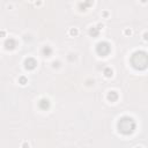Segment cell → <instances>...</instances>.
<instances>
[{"instance_id": "1", "label": "cell", "mask_w": 148, "mask_h": 148, "mask_svg": "<svg viewBox=\"0 0 148 148\" xmlns=\"http://www.w3.org/2000/svg\"><path fill=\"white\" fill-rule=\"evenodd\" d=\"M131 64L137 70H146L148 65V57L145 51H137L131 57Z\"/></svg>"}, {"instance_id": "2", "label": "cell", "mask_w": 148, "mask_h": 148, "mask_svg": "<svg viewBox=\"0 0 148 148\" xmlns=\"http://www.w3.org/2000/svg\"><path fill=\"white\" fill-rule=\"evenodd\" d=\"M135 122L131 118V117H122L119 120H118V131L125 134V135H129V134H132L134 130H135Z\"/></svg>"}, {"instance_id": "3", "label": "cell", "mask_w": 148, "mask_h": 148, "mask_svg": "<svg viewBox=\"0 0 148 148\" xmlns=\"http://www.w3.org/2000/svg\"><path fill=\"white\" fill-rule=\"evenodd\" d=\"M111 51V46L108 42H101L96 45V52L101 57H106Z\"/></svg>"}, {"instance_id": "4", "label": "cell", "mask_w": 148, "mask_h": 148, "mask_svg": "<svg viewBox=\"0 0 148 148\" xmlns=\"http://www.w3.org/2000/svg\"><path fill=\"white\" fill-rule=\"evenodd\" d=\"M4 45H5V49H6V50H10V51H12V50H14V49L18 46V42H16L14 38H7V39L5 41V44H4Z\"/></svg>"}, {"instance_id": "5", "label": "cell", "mask_w": 148, "mask_h": 148, "mask_svg": "<svg viewBox=\"0 0 148 148\" xmlns=\"http://www.w3.org/2000/svg\"><path fill=\"white\" fill-rule=\"evenodd\" d=\"M36 66H37V61L34 58H27L26 61H24V67L27 70L33 71L36 68Z\"/></svg>"}, {"instance_id": "6", "label": "cell", "mask_w": 148, "mask_h": 148, "mask_svg": "<svg viewBox=\"0 0 148 148\" xmlns=\"http://www.w3.org/2000/svg\"><path fill=\"white\" fill-rule=\"evenodd\" d=\"M38 105L42 110H48L50 108V101L48 98H42L39 102H38Z\"/></svg>"}, {"instance_id": "7", "label": "cell", "mask_w": 148, "mask_h": 148, "mask_svg": "<svg viewBox=\"0 0 148 148\" xmlns=\"http://www.w3.org/2000/svg\"><path fill=\"white\" fill-rule=\"evenodd\" d=\"M108 100H109L110 102H116V101L118 100V94H117V91L111 90V91L108 94Z\"/></svg>"}, {"instance_id": "8", "label": "cell", "mask_w": 148, "mask_h": 148, "mask_svg": "<svg viewBox=\"0 0 148 148\" xmlns=\"http://www.w3.org/2000/svg\"><path fill=\"white\" fill-rule=\"evenodd\" d=\"M42 52L45 57H50L51 54H52V49H51V46H49V45H46V46H44L43 50H42Z\"/></svg>"}, {"instance_id": "9", "label": "cell", "mask_w": 148, "mask_h": 148, "mask_svg": "<svg viewBox=\"0 0 148 148\" xmlns=\"http://www.w3.org/2000/svg\"><path fill=\"white\" fill-rule=\"evenodd\" d=\"M89 35L93 36V37H97V36L100 35V30H98L96 27H91V28L89 29Z\"/></svg>"}, {"instance_id": "10", "label": "cell", "mask_w": 148, "mask_h": 148, "mask_svg": "<svg viewBox=\"0 0 148 148\" xmlns=\"http://www.w3.org/2000/svg\"><path fill=\"white\" fill-rule=\"evenodd\" d=\"M103 73H104V75L106 76V78H111L113 74V71L110 68V67H105L104 71H103Z\"/></svg>"}, {"instance_id": "11", "label": "cell", "mask_w": 148, "mask_h": 148, "mask_svg": "<svg viewBox=\"0 0 148 148\" xmlns=\"http://www.w3.org/2000/svg\"><path fill=\"white\" fill-rule=\"evenodd\" d=\"M19 83H21L22 86H24L26 83H28V79L26 76H20L19 78Z\"/></svg>"}, {"instance_id": "12", "label": "cell", "mask_w": 148, "mask_h": 148, "mask_svg": "<svg viewBox=\"0 0 148 148\" xmlns=\"http://www.w3.org/2000/svg\"><path fill=\"white\" fill-rule=\"evenodd\" d=\"M91 5H93V2H86V4H82V2H81V4H79V7L82 8L81 10H85L87 6H91Z\"/></svg>"}, {"instance_id": "13", "label": "cell", "mask_w": 148, "mask_h": 148, "mask_svg": "<svg viewBox=\"0 0 148 148\" xmlns=\"http://www.w3.org/2000/svg\"><path fill=\"white\" fill-rule=\"evenodd\" d=\"M70 34L72 36H76L78 35V29H75V28H72L70 30Z\"/></svg>"}, {"instance_id": "14", "label": "cell", "mask_w": 148, "mask_h": 148, "mask_svg": "<svg viewBox=\"0 0 148 148\" xmlns=\"http://www.w3.org/2000/svg\"><path fill=\"white\" fill-rule=\"evenodd\" d=\"M59 64H60V62H59V61H57V62H56V61H54V62H53L52 65H53V67H59Z\"/></svg>"}, {"instance_id": "15", "label": "cell", "mask_w": 148, "mask_h": 148, "mask_svg": "<svg viewBox=\"0 0 148 148\" xmlns=\"http://www.w3.org/2000/svg\"><path fill=\"white\" fill-rule=\"evenodd\" d=\"M22 148H29V145H28L27 142H23V143H22Z\"/></svg>"}, {"instance_id": "16", "label": "cell", "mask_w": 148, "mask_h": 148, "mask_svg": "<svg viewBox=\"0 0 148 148\" xmlns=\"http://www.w3.org/2000/svg\"><path fill=\"white\" fill-rule=\"evenodd\" d=\"M5 35H6V33L2 30V31H0V37H5Z\"/></svg>"}, {"instance_id": "17", "label": "cell", "mask_w": 148, "mask_h": 148, "mask_svg": "<svg viewBox=\"0 0 148 148\" xmlns=\"http://www.w3.org/2000/svg\"><path fill=\"white\" fill-rule=\"evenodd\" d=\"M125 34H126V35H131V30L126 29V30H125Z\"/></svg>"}, {"instance_id": "18", "label": "cell", "mask_w": 148, "mask_h": 148, "mask_svg": "<svg viewBox=\"0 0 148 148\" xmlns=\"http://www.w3.org/2000/svg\"><path fill=\"white\" fill-rule=\"evenodd\" d=\"M137 148H140V147H137Z\"/></svg>"}]
</instances>
